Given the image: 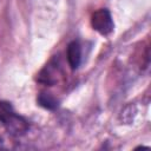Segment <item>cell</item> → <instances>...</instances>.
I'll return each mask as SVG.
<instances>
[{"mask_svg":"<svg viewBox=\"0 0 151 151\" xmlns=\"http://www.w3.org/2000/svg\"><path fill=\"white\" fill-rule=\"evenodd\" d=\"M91 25L93 29H96L98 33L103 35H109L113 32L114 24L112 20V17L110 12L105 8L98 9L92 14L91 18Z\"/></svg>","mask_w":151,"mask_h":151,"instance_id":"2","label":"cell"},{"mask_svg":"<svg viewBox=\"0 0 151 151\" xmlns=\"http://www.w3.org/2000/svg\"><path fill=\"white\" fill-rule=\"evenodd\" d=\"M0 122L4 124L6 130L13 136L24 134L28 130L27 122L14 112L9 103L0 101Z\"/></svg>","mask_w":151,"mask_h":151,"instance_id":"1","label":"cell"},{"mask_svg":"<svg viewBox=\"0 0 151 151\" xmlns=\"http://www.w3.org/2000/svg\"><path fill=\"white\" fill-rule=\"evenodd\" d=\"M67 60L70 66L76 70L80 65L81 60V48L78 41H72L67 46Z\"/></svg>","mask_w":151,"mask_h":151,"instance_id":"3","label":"cell"},{"mask_svg":"<svg viewBox=\"0 0 151 151\" xmlns=\"http://www.w3.org/2000/svg\"><path fill=\"white\" fill-rule=\"evenodd\" d=\"M38 104L46 110H55L59 105L58 100L50 93H40L37 99Z\"/></svg>","mask_w":151,"mask_h":151,"instance_id":"4","label":"cell"}]
</instances>
